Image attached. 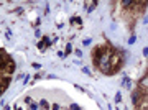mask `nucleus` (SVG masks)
<instances>
[{
  "mask_svg": "<svg viewBox=\"0 0 148 110\" xmlns=\"http://www.w3.org/2000/svg\"><path fill=\"white\" fill-rule=\"evenodd\" d=\"M7 64H8V59L3 58V56H2V53H0V71H3V69L7 68Z\"/></svg>",
  "mask_w": 148,
  "mask_h": 110,
  "instance_id": "f257e3e1",
  "label": "nucleus"
},
{
  "mask_svg": "<svg viewBox=\"0 0 148 110\" xmlns=\"http://www.w3.org/2000/svg\"><path fill=\"white\" fill-rule=\"evenodd\" d=\"M122 85H123V87H128V85H130V79L123 77V79H122Z\"/></svg>",
  "mask_w": 148,
  "mask_h": 110,
  "instance_id": "f03ea898",
  "label": "nucleus"
},
{
  "mask_svg": "<svg viewBox=\"0 0 148 110\" xmlns=\"http://www.w3.org/2000/svg\"><path fill=\"white\" fill-rule=\"evenodd\" d=\"M41 107H45V109H49V104H48L46 100H41Z\"/></svg>",
  "mask_w": 148,
  "mask_h": 110,
  "instance_id": "7ed1b4c3",
  "label": "nucleus"
},
{
  "mask_svg": "<svg viewBox=\"0 0 148 110\" xmlns=\"http://www.w3.org/2000/svg\"><path fill=\"white\" fill-rule=\"evenodd\" d=\"M90 43H92V41L87 38V40H84V41H82V44H84V46H87V44H90Z\"/></svg>",
  "mask_w": 148,
  "mask_h": 110,
  "instance_id": "20e7f679",
  "label": "nucleus"
},
{
  "mask_svg": "<svg viewBox=\"0 0 148 110\" xmlns=\"http://www.w3.org/2000/svg\"><path fill=\"white\" fill-rule=\"evenodd\" d=\"M120 100H122V95H120V94H117V95H115V102H117V104H119Z\"/></svg>",
  "mask_w": 148,
  "mask_h": 110,
  "instance_id": "39448f33",
  "label": "nucleus"
},
{
  "mask_svg": "<svg viewBox=\"0 0 148 110\" xmlns=\"http://www.w3.org/2000/svg\"><path fill=\"white\" fill-rule=\"evenodd\" d=\"M30 109H32V110H38V104H32V105H30Z\"/></svg>",
  "mask_w": 148,
  "mask_h": 110,
  "instance_id": "423d86ee",
  "label": "nucleus"
},
{
  "mask_svg": "<svg viewBox=\"0 0 148 110\" xmlns=\"http://www.w3.org/2000/svg\"><path fill=\"white\" fill-rule=\"evenodd\" d=\"M71 110H81L79 105H71Z\"/></svg>",
  "mask_w": 148,
  "mask_h": 110,
  "instance_id": "0eeeda50",
  "label": "nucleus"
},
{
  "mask_svg": "<svg viewBox=\"0 0 148 110\" xmlns=\"http://www.w3.org/2000/svg\"><path fill=\"white\" fill-rule=\"evenodd\" d=\"M128 43H130V44H133V43H135V36L130 38V40H128Z\"/></svg>",
  "mask_w": 148,
  "mask_h": 110,
  "instance_id": "6e6552de",
  "label": "nucleus"
},
{
  "mask_svg": "<svg viewBox=\"0 0 148 110\" xmlns=\"http://www.w3.org/2000/svg\"><path fill=\"white\" fill-rule=\"evenodd\" d=\"M143 54H145V56H148V48H145V49H143Z\"/></svg>",
  "mask_w": 148,
  "mask_h": 110,
  "instance_id": "1a4fd4ad",
  "label": "nucleus"
}]
</instances>
